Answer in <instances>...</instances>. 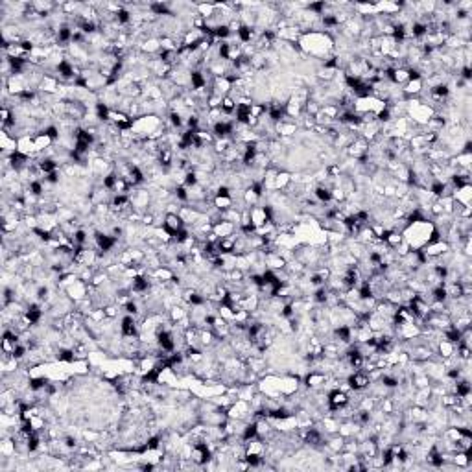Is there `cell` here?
I'll use <instances>...</instances> for the list:
<instances>
[{
    "instance_id": "obj_1",
    "label": "cell",
    "mask_w": 472,
    "mask_h": 472,
    "mask_svg": "<svg viewBox=\"0 0 472 472\" xmlns=\"http://www.w3.org/2000/svg\"><path fill=\"white\" fill-rule=\"evenodd\" d=\"M327 404H328V411L336 413V411H341L343 408H347V406L350 404V399H349V395L345 393V391H341V389H332L327 397Z\"/></svg>"
},
{
    "instance_id": "obj_2",
    "label": "cell",
    "mask_w": 472,
    "mask_h": 472,
    "mask_svg": "<svg viewBox=\"0 0 472 472\" xmlns=\"http://www.w3.org/2000/svg\"><path fill=\"white\" fill-rule=\"evenodd\" d=\"M347 384H349L350 389H354V391H361V389H365L367 386L371 384V376H369L365 371L356 369L352 374H349V376H347Z\"/></svg>"
},
{
    "instance_id": "obj_3",
    "label": "cell",
    "mask_w": 472,
    "mask_h": 472,
    "mask_svg": "<svg viewBox=\"0 0 472 472\" xmlns=\"http://www.w3.org/2000/svg\"><path fill=\"white\" fill-rule=\"evenodd\" d=\"M95 242H96V245H98V249L104 251V253H109V251L118 244V238L117 236H111V234H106V233H96Z\"/></svg>"
},
{
    "instance_id": "obj_4",
    "label": "cell",
    "mask_w": 472,
    "mask_h": 472,
    "mask_svg": "<svg viewBox=\"0 0 472 472\" xmlns=\"http://www.w3.org/2000/svg\"><path fill=\"white\" fill-rule=\"evenodd\" d=\"M120 332H122L124 338H135L139 336V327H137V321H135V316H126L122 319V325H120Z\"/></svg>"
},
{
    "instance_id": "obj_5",
    "label": "cell",
    "mask_w": 472,
    "mask_h": 472,
    "mask_svg": "<svg viewBox=\"0 0 472 472\" xmlns=\"http://www.w3.org/2000/svg\"><path fill=\"white\" fill-rule=\"evenodd\" d=\"M24 317H26V321H28L30 325H37V323L41 321V317H43L41 306L37 305V303L28 305V308H26V312H24Z\"/></svg>"
},
{
    "instance_id": "obj_6",
    "label": "cell",
    "mask_w": 472,
    "mask_h": 472,
    "mask_svg": "<svg viewBox=\"0 0 472 472\" xmlns=\"http://www.w3.org/2000/svg\"><path fill=\"white\" fill-rule=\"evenodd\" d=\"M314 194H316V200L319 201V203H330V201H332V188H330V186L319 184V186H316Z\"/></svg>"
},
{
    "instance_id": "obj_7",
    "label": "cell",
    "mask_w": 472,
    "mask_h": 472,
    "mask_svg": "<svg viewBox=\"0 0 472 472\" xmlns=\"http://www.w3.org/2000/svg\"><path fill=\"white\" fill-rule=\"evenodd\" d=\"M198 183H200V179H198V173L196 172H188L186 175H184L183 184L186 186V188H194V186H198Z\"/></svg>"
},
{
    "instance_id": "obj_8",
    "label": "cell",
    "mask_w": 472,
    "mask_h": 472,
    "mask_svg": "<svg viewBox=\"0 0 472 472\" xmlns=\"http://www.w3.org/2000/svg\"><path fill=\"white\" fill-rule=\"evenodd\" d=\"M170 124H172L173 128H181V126H183L181 113H179V111H172V113H170Z\"/></svg>"
}]
</instances>
